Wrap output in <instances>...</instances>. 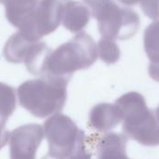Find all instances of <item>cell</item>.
I'll return each mask as SVG.
<instances>
[{"mask_svg":"<svg viewBox=\"0 0 159 159\" xmlns=\"http://www.w3.org/2000/svg\"><path fill=\"white\" fill-rule=\"evenodd\" d=\"M48 156L53 158H89L91 157L92 136L87 137L72 118L57 113L44 123Z\"/></svg>","mask_w":159,"mask_h":159,"instance_id":"obj_2","label":"cell"},{"mask_svg":"<svg viewBox=\"0 0 159 159\" xmlns=\"http://www.w3.org/2000/svg\"><path fill=\"white\" fill-rule=\"evenodd\" d=\"M117 1H119L121 4L126 6H134L140 2V0H117Z\"/></svg>","mask_w":159,"mask_h":159,"instance_id":"obj_20","label":"cell"},{"mask_svg":"<svg viewBox=\"0 0 159 159\" xmlns=\"http://www.w3.org/2000/svg\"><path fill=\"white\" fill-rule=\"evenodd\" d=\"M155 113H156V116H157V117L158 118V120H159V105H158V107H157V108L156 109Z\"/></svg>","mask_w":159,"mask_h":159,"instance_id":"obj_21","label":"cell"},{"mask_svg":"<svg viewBox=\"0 0 159 159\" xmlns=\"http://www.w3.org/2000/svg\"><path fill=\"white\" fill-rule=\"evenodd\" d=\"M41 39H35L21 30L13 34L4 47V57L11 63H24L38 46Z\"/></svg>","mask_w":159,"mask_h":159,"instance_id":"obj_8","label":"cell"},{"mask_svg":"<svg viewBox=\"0 0 159 159\" xmlns=\"http://www.w3.org/2000/svg\"><path fill=\"white\" fill-rule=\"evenodd\" d=\"M68 82L65 79L47 76L27 80L17 89L19 102L38 118L60 113L66 103Z\"/></svg>","mask_w":159,"mask_h":159,"instance_id":"obj_3","label":"cell"},{"mask_svg":"<svg viewBox=\"0 0 159 159\" xmlns=\"http://www.w3.org/2000/svg\"><path fill=\"white\" fill-rule=\"evenodd\" d=\"M39 0H0L6 8V17L10 24L22 29L30 21Z\"/></svg>","mask_w":159,"mask_h":159,"instance_id":"obj_11","label":"cell"},{"mask_svg":"<svg viewBox=\"0 0 159 159\" xmlns=\"http://www.w3.org/2000/svg\"><path fill=\"white\" fill-rule=\"evenodd\" d=\"M97 59V44L89 34L79 32L70 41L49 51L41 76L69 81L75 72L90 67Z\"/></svg>","mask_w":159,"mask_h":159,"instance_id":"obj_1","label":"cell"},{"mask_svg":"<svg viewBox=\"0 0 159 159\" xmlns=\"http://www.w3.org/2000/svg\"><path fill=\"white\" fill-rule=\"evenodd\" d=\"M16 101L15 89L0 82V125H7L8 118L16 109Z\"/></svg>","mask_w":159,"mask_h":159,"instance_id":"obj_13","label":"cell"},{"mask_svg":"<svg viewBox=\"0 0 159 159\" xmlns=\"http://www.w3.org/2000/svg\"><path fill=\"white\" fill-rule=\"evenodd\" d=\"M91 16V11L89 7L78 2L70 0L63 11L62 25L71 33L82 32L88 25Z\"/></svg>","mask_w":159,"mask_h":159,"instance_id":"obj_12","label":"cell"},{"mask_svg":"<svg viewBox=\"0 0 159 159\" xmlns=\"http://www.w3.org/2000/svg\"><path fill=\"white\" fill-rule=\"evenodd\" d=\"M115 104L123 115V133L144 146L159 145V120L148 108L145 98L131 91L119 97Z\"/></svg>","mask_w":159,"mask_h":159,"instance_id":"obj_4","label":"cell"},{"mask_svg":"<svg viewBox=\"0 0 159 159\" xmlns=\"http://www.w3.org/2000/svg\"><path fill=\"white\" fill-rule=\"evenodd\" d=\"M122 120L123 115L117 105L99 103L91 109L88 126L99 132H106L116 128Z\"/></svg>","mask_w":159,"mask_h":159,"instance_id":"obj_10","label":"cell"},{"mask_svg":"<svg viewBox=\"0 0 159 159\" xmlns=\"http://www.w3.org/2000/svg\"><path fill=\"white\" fill-rule=\"evenodd\" d=\"M44 137V128L38 124H26L15 129L9 134L10 157L34 159Z\"/></svg>","mask_w":159,"mask_h":159,"instance_id":"obj_7","label":"cell"},{"mask_svg":"<svg viewBox=\"0 0 159 159\" xmlns=\"http://www.w3.org/2000/svg\"><path fill=\"white\" fill-rule=\"evenodd\" d=\"M98 57L107 64L116 63L121 55V50L118 45L109 38L102 37L97 45Z\"/></svg>","mask_w":159,"mask_h":159,"instance_id":"obj_15","label":"cell"},{"mask_svg":"<svg viewBox=\"0 0 159 159\" xmlns=\"http://www.w3.org/2000/svg\"><path fill=\"white\" fill-rule=\"evenodd\" d=\"M143 12L152 20L159 18V0H140Z\"/></svg>","mask_w":159,"mask_h":159,"instance_id":"obj_16","label":"cell"},{"mask_svg":"<svg viewBox=\"0 0 159 159\" xmlns=\"http://www.w3.org/2000/svg\"><path fill=\"white\" fill-rule=\"evenodd\" d=\"M70 0H39L35 10L22 29H19L35 39L53 33L61 24L66 4Z\"/></svg>","mask_w":159,"mask_h":159,"instance_id":"obj_6","label":"cell"},{"mask_svg":"<svg viewBox=\"0 0 159 159\" xmlns=\"http://www.w3.org/2000/svg\"><path fill=\"white\" fill-rule=\"evenodd\" d=\"M128 137L125 134L106 133L102 136L93 135L92 144L99 158H128L126 154Z\"/></svg>","mask_w":159,"mask_h":159,"instance_id":"obj_9","label":"cell"},{"mask_svg":"<svg viewBox=\"0 0 159 159\" xmlns=\"http://www.w3.org/2000/svg\"><path fill=\"white\" fill-rule=\"evenodd\" d=\"M91 14L97 20L99 32L104 38L127 40L140 28L139 15L133 9L120 7L113 0H109Z\"/></svg>","mask_w":159,"mask_h":159,"instance_id":"obj_5","label":"cell"},{"mask_svg":"<svg viewBox=\"0 0 159 159\" xmlns=\"http://www.w3.org/2000/svg\"><path fill=\"white\" fill-rule=\"evenodd\" d=\"M144 50L150 61L159 60V18L154 20L143 34Z\"/></svg>","mask_w":159,"mask_h":159,"instance_id":"obj_14","label":"cell"},{"mask_svg":"<svg viewBox=\"0 0 159 159\" xmlns=\"http://www.w3.org/2000/svg\"><path fill=\"white\" fill-rule=\"evenodd\" d=\"M149 75L152 79H154L157 82H159V60L156 61H150Z\"/></svg>","mask_w":159,"mask_h":159,"instance_id":"obj_17","label":"cell"},{"mask_svg":"<svg viewBox=\"0 0 159 159\" xmlns=\"http://www.w3.org/2000/svg\"><path fill=\"white\" fill-rule=\"evenodd\" d=\"M83 1L89 7L90 11L93 12L99 7H101L102 5H104V3H106L109 0H83Z\"/></svg>","mask_w":159,"mask_h":159,"instance_id":"obj_19","label":"cell"},{"mask_svg":"<svg viewBox=\"0 0 159 159\" xmlns=\"http://www.w3.org/2000/svg\"><path fill=\"white\" fill-rule=\"evenodd\" d=\"M10 132L7 129L6 126L0 125V149H2L9 141Z\"/></svg>","mask_w":159,"mask_h":159,"instance_id":"obj_18","label":"cell"}]
</instances>
